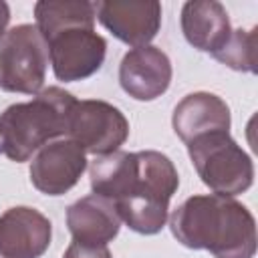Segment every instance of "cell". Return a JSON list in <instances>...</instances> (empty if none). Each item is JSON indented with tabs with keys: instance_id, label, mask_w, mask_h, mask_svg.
I'll return each mask as SVG.
<instances>
[{
	"instance_id": "obj_1",
	"label": "cell",
	"mask_w": 258,
	"mask_h": 258,
	"mask_svg": "<svg viewBox=\"0 0 258 258\" xmlns=\"http://www.w3.org/2000/svg\"><path fill=\"white\" fill-rule=\"evenodd\" d=\"M171 234L191 250L216 258H254L256 222L250 210L228 196H191L169 218Z\"/></svg>"
},
{
	"instance_id": "obj_2",
	"label": "cell",
	"mask_w": 258,
	"mask_h": 258,
	"mask_svg": "<svg viewBox=\"0 0 258 258\" xmlns=\"http://www.w3.org/2000/svg\"><path fill=\"white\" fill-rule=\"evenodd\" d=\"M75 97L60 87H48L32 101L14 103L0 115V151L12 161H26L50 139L67 135Z\"/></svg>"
},
{
	"instance_id": "obj_3",
	"label": "cell",
	"mask_w": 258,
	"mask_h": 258,
	"mask_svg": "<svg viewBox=\"0 0 258 258\" xmlns=\"http://www.w3.org/2000/svg\"><path fill=\"white\" fill-rule=\"evenodd\" d=\"M137 159L139 177L133 191L113 206L133 232L157 234L167 222L169 200L177 191L179 175L171 159L159 151H137Z\"/></svg>"
},
{
	"instance_id": "obj_4",
	"label": "cell",
	"mask_w": 258,
	"mask_h": 258,
	"mask_svg": "<svg viewBox=\"0 0 258 258\" xmlns=\"http://www.w3.org/2000/svg\"><path fill=\"white\" fill-rule=\"evenodd\" d=\"M187 153L202 181L218 196H238L254 181V163L250 155L228 131L196 137L187 143Z\"/></svg>"
},
{
	"instance_id": "obj_5",
	"label": "cell",
	"mask_w": 258,
	"mask_h": 258,
	"mask_svg": "<svg viewBox=\"0 0 258 258\" xmlns=\"http://www.w3.org/2000/svg\"><path fill=\"white\" fill-rule=\"evenodd\" d=\"M48 44L36 24H18L0 38V89L34 95L42 89Z\"/></svg>"
},
{
	"instance_id": "obj_6",
	"label": "cell",
	"mask_w": 258,
	"mask_h": 258,
	"mask_svg": "<svg viewBox=\"0 0 258 258\" xmlns=\"http://www.w3.org/2000/svg\"><path fill=\"white\" fill-rule=\"evenodd\" d=\"M67 135L71 141L81 145L85 153L101 157L119 151L127 141L129 121L107 101H75L67 119Z\"/></svg>"
},
{
	"instance_id": "obj_7",
	"label": "cell",
	"mask_w": 258,
	"mask_h": 258,
	"mask_svg": "<svg viewBox=\"0 0 258 258\" xmlns=\"http://www.w3.org/2000/svg\"><path fill=\"white\" fill-rule=\"evenodd\" d=\"M54 77L64 83L83 81L95 75L107 52V40L93 26H64L44 38Z\"/></svg>"
},
{
	"instance_id": "obj_8",
	"label": "cell",
	"mask_w": 258,
	"mask_h": 258,
	"mask_svg": "<svg viewBox=\"0 0 258 258\" xmlns=\"http://www.w3.org/2000/svg\"><path fill=\"white\" fill-rule=\"evenodd\" d=\"M95 18L121 42L147 46L161 26V4L155 0H107L95 2Z\"/></svg>"
},
{
	"instance_id": "obj_9",
	"label": "cell",
	"mask_w": 258,
	"mask_h": 258,
	"mask_svg": "<svg viewBox=\"0 0 258 258\" xmlns=\"http://www.w3.org/2000/svg\"><path fill=\"white\" fill-rule=\"evenodd\" d=\"M87 167V153L71 139L50 141L38 149L30 163L32 185L46 196L69 191Z\"/></svg>"
},
{
	"instance_id": "obj_10",
	"label": "cell",
	"mask_w": 258,
	"mask_h": 258,
	"mask_svg": "<svg viewBox=\"0 0 258 258\" xmlns=\"http://www.w3.org/2000/svg\"><path fill=\"white\" fill-rule=\"evenodd\" d=\"M50 238V220L34 208L16 206L0 216V258H40Z\"/></svg>"
},
{
	"instance_id": "obj_11",
	"label": "cell",
	"mask_w": 258,
	"mask_h": 258,
	"mask_svg": "<svg viewBox=\"0 0 258 258\" xmlns=\"http://www.w3.org/2000/svg\"><path fill=\"white\" fill-rule=\"evenodd\" d=\"M121 89L137 101L161 97L171 83L169 56L157 46H139L129 50L119 64Z\"/></svg>"
},
{
	"instance_id": "obj_12",
	"label": "cell",
	"mask_w": 258,
	"mask_h": 258,
	"mask_svg": "<svg viewBox=\"0 0 258 258\" xmlns=\"http://www.w3.org/2000/svg\"><path fill=\"white\" fill-rule=\"evenodd\" d=\"M67 226L73 242L87 246H107L121 228V218L111 200L97 194L77 200L67 210Z\"/></svg>"
},
{
	"instance_id": "obj_13",
	"label": "cell",
	"mask_w": 258,
	"mask_h": 258,
	"mask_svg": "<svg viewBox=\"0 0 258 258\" xmlns=\"http://www.w3.org/2000/svg\"><path fill=\"white\" fill-rule=\"evenodd\" d=\"M230 109L214 93H191L183 97L173 109V131L187 145L196 137L228 131L230 129Z\"/></svg>"
},
{
	"instance_id": "obj_14",
	"label": "cell",
	"mask_w": 258,
	"mask_h": 258,
	"mask_svg": "<svg viewBox=\"0 0 258 258\" xmlns=\"http://www.w3.org/2000/svg\"><path fill=\"white\" fill-rule=\"evenodd\" d=\"M185 40L204 52H218L232 34L226 8L216 0H191L181 8Z\"/></svg>"
},
{
	"instance_id": "obj_15",
	"label": "cell",
	"mask_w": 258,
	"mask_h": 258,
	"mask_svg": "<svg viewBox=\"0 0 258 258\" xmlns=\"http://www.w3.org/2000/svg\"><path fill=\"white\" fill-rule=\"evenodd\" d=\"M91 187L93 194L111 200L113 204L125 200L139 177V159L137 153L115 151L101 155L91 163Z\"/></svg>"
},
{
	"instance_id": "obj_16",
	"label": "cell",
	"mask_w": 258,
	"mask_h": 258,
	"mask_svg": "<svg viewBox=\"0 0 258 258\" xmlns=\"http://www.w3.org/2000/svg\"><path fill=\"white\" fill-rule=\"evenodd\" d=\"M36 28L46 38L64 26H95V2L42 0L34 4Z\"/></svg>"
},
{
	"instance_id": "obj_17",
	"label": "cell",
	"mask_w": 258,
	"mask_h": 258,
	"mask_svg": "<svg viewBox=\"0 0 258 258\" xmlns=\"http://www.w3.org/2000/svg\"><path fill=\"white\" fill-rule=\"evenodd\" d=\"M256 44H258V28L256 26L250 30L238 28V30H232L226 44L218 52H214V58L234 71L256 73V69H258Z\"/></svg>"
},
{
	"instance_id": "obj_18",
	"label": "cell",
	"mask_w": 258,
	"mask_h": 258,
	"mask_svg": "<svg viewBox=\"0 0 258 258\" xmlns=\"http://www.w3.org/2000/svg\"><path fill=\"white\" fill-rule=\"evenodd\" d=\"M62 258H113V256L107 246H87V244L71 242Z\"/></svg>"
},
{
	"instance_id": "obj_19",
	"label": "cell",
	"mask_w": 258,
	"mask_h": 258,
	"mask_svg": "<svg viewBox=\"0 0 258 258\" xmlns=\"http://www.w3.org/2000/svg\"><path fill=\"white\" fill-rule=\"evenodd\" d=\"M8 20H10V8H8L6 2H0V38H2L4 32H6Z\"/></svg>"
}]
</instances>
